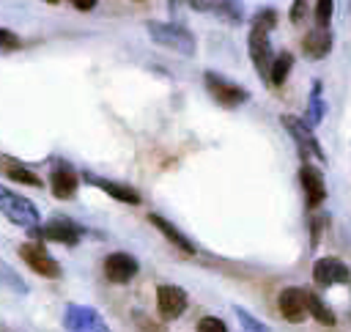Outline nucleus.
Listing matches in <instances>:
<instances>
[{
  "mask_svg": "<svg viewBox=\"0 0 351 332\" xmlns=\"http://www.w3.org/2000/svg\"><path fill=\"white\" fill-rule=\"evenodd\" d=\"M277 27V14L271 8H261L255 16H252V27H250V41H247V49H250V60L255 66V71L261 77L269 80V71H271V63H274V52H271V44H269V33Z\"/></svg>",
  "mask_w": 351,
  "mask_h": 332,
  "instance_id": "obj_1",
  "label": "nucleus"
},
{
  "mask_svg": "<svg viewBox=\"0 0 351 332\" xmlns=\"http://www.w3.org/2000/svg\"><path fill=\"white\" fill-rule=\"evenodd\" d=\"M145 30H148V36L154 38V44L167 47V49L178 52V55H195V49H197V41H195L192 30H186V27L178 25V22L148 19V22H145Z\"/></svg>",
  "mask_w": 351,
  "mask_h": 332,
  "instance_id": "obj_2",
  "label": "nucleus"
},
{
  "mask_svg": "<svg viewBox=\"0 0 351 332\" xmlns=\"http://www.w3.org/2000/svg\"><path fill=\"white\" fill-rule=\"evenodd\" d=\"M0 214L5 220H11L14 225H22V228H38L41 222V214H38V206L16 192H11L8 187L0 184Z\"/></svg>",
  "mask_w": 351,
  "mask_h": 332,
  "instance_id": "obj_3",
  "label": "nucleus"
},
{
  "mask_svg": "<svg viewBox=\"0 0 351 332\" xmlns=\"http://www.w3.org/2000/svg\"><path fill=\"white\" fill-rule=\"evenodd\" d=\"M203 82H206L208 96L222 107H239V104L250 102V91L247 88H241L239 82H233V80H228V77H222L217 71H206Z\"/></svg>",
  "mask_w": 351,
  "mask_h": 332,
  "instance_id": "obj_4",
  "label": "nucleus"
},
{
  "mask_svg": "<svg viewBox=\"0 0 351 332\" xmlns=\"http://www.w3.org/2000/svg\"><path fill=\"white\" fill-rule=\"evenodd\" d=\"M63 327H66V332H110L101 313L88 305H66Z\"/></svg>",
  "mask_w": 351,
  "mask_h": 332,
  "instance_id": "obj_5",
  "label": "nucleus"
},
{
  "mask_svg": "<svg viewBox=\"0 0 351 332\" xmlns=\"http://www.w3.org/2000/svg\"><path fill=\"white\" fill-rule=\"evenodd\" d=\"M41 236V239H49V241H58V244H69V247H74L80 239H82V228L74 222V220H69V217H63V214H58V217H52V220H47L41 228H30V236Z\"/></svg>",
  "mask_w": 351,
  "mask_h": 332,
  "instance_id": "obj_6",
  "label": "nucleus"
},
{
  "mask_svg": "<svg viewBox=\"0 0 351 332\" xmlns=\"http://www.w3.org/2000/svg\"><path fill=\"white\" fill-rule=\"evenodd\" d=\"M280 123H282V126H285V132L296 140V148L302 151V156L313 154V156H318V162H326V156H324V151H321V143L315 140L313 126H310L307 121H299L296 115H282V118H280Z\"/></svg>",
  "mask_w": 351,
  "mask_h": 332,
  "instance_id": "obj_7",
  "label": "nucleus"
},
{
  "mask_svg": "<svg viewBox=\"0 0 351 332\" xmlns=\"http://www.w3.org/2000/svg\"><path fill=\"white\" fill-rule=\"evenodd\" d=\"M313 280L321 285V288H329V285H343L351 280V269L346 261L335 258V255H326V258H318L313 263Z\"/></svg>",
  "mask_w": 351,
  "mask_h": 332,
  "instance_id": "obj_8",
  "label": "nucleus"
},
{
  "mask_svg": "<svg viewBox=\"0 0 351 332\" xmlns=\"http://www.w3.org/2000/svg\"><path fill=\"white\" fill-rule=\"evenodd\" d=\"M19 255H22V261L36 272V274H41V277H58L60 274V263L44 250V244H38V241H25L22 247H19Z\"/></svg>",
  "mask_w": 351,
  "mask_h": 332,
  "instance_id": "obj_9",
  "label": "nucleus"
},
{
  "mask_svg": "<svg viewBox=\"0 0 351 332\" xmlns=\"http://www.w3.org/2000/svg\"><path fill=\"white\" fill-rule=\"evenodd\" d=\"M277 307H280V313H282L285 321H291V324L304 321L310 316L307 313V291L304 288H296V285L282 288L280 296H277Z\"/></svg>",
  "mask_w": 351,
  "mask_h": 332,
  "instance_id": "obj_10",
  "label": "nucleus"
},
{
  "mask_svg": "<svg viewBox=\"0 0 351 332\" xmlns=\"http://www.w3.org/2000/svg\"><path fill=\"white\" fill-rule=\"evenodd\" d=\"M299 184L304 189L307 209H318L326 200V184H324V176H321V170L315 165L302 162V167H299Z\"/></svg>",
  "mask_w": 351,
  "mask_h": 332,
  "instance_id": "obj_11",
  "label": "nucleus"
},
{
  "mask_svg": "<svg viewBox=\"0 0 351 332\" xmlns=\"http://www.w3.org/2000/svg\"><path fill=\"white\" fill-rule=\"evenodd\" d=\"M104 277L110 280V283H118V285H123V283H129V280H134V274L140 272V263H137V258L134 255H129V252H110L107 258H104Z\"/></svg>",
  "mask_w": 351,
  "mask_h": 332,
  "instance_id": "obj_12",
  "label": "nucleus"
},
{
  "mask_svg": "<svg viewBox=\"0 0 351 332\" xmlns=\"http://www.w3.org/2000/svg\"><path fill=\"white\" fill-rule=\"evenodd\" d=\"M156 307H159V316H162L165 321L178 318V316L186 310V291L178 288V285L162 283V285L156 288Z\"/></svg>",
  "mask_w": 351,
  "mask_h": 332,
  "instance_id": "obj_13",
  "label": "nucleus"
},
{
  "mask_svg": "<svg viewBox=\"0 0 351 332\" xmlns=\"http://www.w3.org/2000/svg\"><path fill=\"white\" fill-rule=\"evenodd\" d=\"M77 170L69 167V165H55L52 173H49V187H52V195L58 200H71L77 195Z\"/></svg>",
  "mask_w": 351,
  "mask_h": 332,
  "instance_id": "obj_14",
  "label": "nucleus"
},
{
  "mask_svg": "<svg viewBox=\"0 0 351 332\" xmlns=\"http://www.w3.org/2000/svg\"><path fill=\"white\" fill-rule=\"evenodd\" d=\"M85 181L93 184V187H99V189H104L110 198H115L121 203H129V206H137L140 203V192L132 189V187H126V184H118V181H110V178H101V176H93V173H85Z\"/></svg>",
  "mask_w": 351,
  "mask_h": 332,
  "instance_id": "obj_15",
  "label": "nucleus"
},
{
  "mask_svg": "<svg viewBox=\"0 0 351 332\" xmlns=\"http://www.w3.org/2000/svg\"><path fill=\"white\" fill-rule=\"evenodd\" d=\"M148 220H151V225H154V228H156V230H159L170 244H176L181 252H186V255H195V252H197V250H195V244H192V239H189V236H184V233H181L170 220H165L162 214H148Z\"/></svg>",
  "mask_w": 351,
  "mask_h": 332,
  "instance_id": "obj_16",
  "label": "nucleus"
},
{
  "mask_svg": "<svg viewBox=\"0 0 351 332\" xmlns=\"http://www.w3.org/2000/svg\"><path fill=\"white\" fill-rule=\"evenodd\" d=\"M302 49H304V55L313 58V60L329 55V49H332V33H329V27H315V30H310V33L302 38Z\"/></svg>",
  "mask_w": 351,
  "mask_h": 332,
  "instance_id": "obj_17",
  "label": "nucleus"
},
{
  "mask_svg": "<svg viewBox=\"0 0 351 332\" xmlns=\"http://www.w3.org/2000/svg\"><path fill=\"white\" fill-rule=\"evenodd\" d=\"M11 181H19V184H25V187H41V178L30 170V167H25L22 162H16V159H5V170H3Z\"/></svg>",
  "mask_w": 351,
  "mask_h": 332,
  "instance_id": "obj_18",
  "label": "nucleus"
},
{
  "mask_svg": "<svg viewBox=\"0 0 351 332\" xmlns=\"http://www.w3.org/2000/svg\"><path fill=\"white\" fill-rule=\"evenodd\" d=\"M208 8H211L219 19L233 22V25H239V22L244 19V8H241V3H239V0H211V3H208Z\"/></svg>",
  "mask_w": 351,
  "mask_h": 332,
  "instance_id": "obj_19",
  "label": "nucleus"
},
{
  "mask_svg": "<svg viewBox=\"0 0 351 332\" xmlns=\"http://www.w3.org/2000/svg\"><path fill=\"white\" fill-rule=\"evenodd\" d=\"M307 313L318 321V324H324V327H332L337 318H335V313H332V307L318 296V294H310L307 291Z\"/></svg>",
  "mask_w": 351,
  "mask_h": 332,
  "instance_id": "obj_20",
  "label": "nucleus"
},
{
  "mask_svg": "<svg viewBox=\"0 0 351 332\" xmlns=\"http://www.w3.org/2000/svg\"><path fill=\"white\" fill-rule=\"evenodd\" d=\"M291 66H293V55H291V52H280V55L274 58V63H271V71H269V85L280 88V85L285 82V77H288Z\"/></svg>",
  "mask_w": 351,
  "mask_h": 332,
  "instance_id": "obj_21",
  "label": "nucleus"
},
{
  "mask_svg": "<svg viewBox=\"0 0 351 332\" xmlns=\"http://www.w3.org/2000/svg\"><path fill=\"white\" fill-rule=\"evenodd\" d=\"M324 99H321V82L313 85V93H310V104H307V123L315 129L321 121H324Z\"/></svg>",
  "mask_w": 351,
  "mask_h": 332,
  "instance_id": "obj_22",
  "label": "nucleus"
},
{
  "mask_svg": "<svg viewBox=\"0 0 351 332\" xmlns=\"http://www.w3.org/2000/svg\"><path fill=\"white\" fill-rule=\"evenodd\" d=\"M0 283L5 285V288H11V291H16V294H27V283L5 263V261H0Z\"/></svg>",
  "mask_w": 351,
  "mask_h": 332,
  "instance_id": "obj_23",
  "label": "nucleus"
},
{
  "mask_svg": "<svg viewBox=\"0 0 351 332\" xmlns=\"http://www.w3.org/2000/svg\"><path fill=\"white\" fill-rule=\"evenodd\" d=\"M233 313H236V318H239V327H241V332H274V329H269L263 321H258L252 313H247L244 307H233Z\"/></svg>",
  "mask_w": 351,
  "mask_h": 332,
  "instance_id": "obj_24",
  "label": "nucleus"
},
{
  "mask_svg": "<svg viewBox=\"0 0 351 332\" xmlns=\"http://www.w3.org/2000/svg\"><path fill=\"white\" fill-rule=\"evenodd\" d=\"M335 14V0H315V27H329Z\"/></svg>",
  "mask_w": 351,
  "mask_h": 332,
  "instance_id": "obj_25",
  "label": "nucleus"
},
{
  "mask_svg": "<svg viewBox=\"0 0 351 332\" xmlns=\"http://www.w3.org/2000/svg\"><path fill=\"white\" fill-rule=\"evenodd\" d=\"M197 332H230V329H228V324H225L222 318H217V316H206V318L197 321Z\"/></svg>",
  "mask_w": 351,
  "mask_h": 332,
  "instance_id": "obj_26",
  "label": "nucleus"
},
{
  "mask_svg": "<svg viewBox=\"0 0 351 332\" xmlns=\"http://www.w3.org/2000/svg\"><path fill=\"white\" fill-rule=\"evenodd\" d=\"M0 47H3V49H16V47H19V36L0 27Z\"/></svg>",
  "mask_w": 351,
  "mask_h": 332,
  "instance_id": "obj_27",
  "label": "nucleus"
},
{
  "mask_svg": "<svg viewBox=\"0 0 351 332\" xmlns=\"http://www.w3.org/2000/svg\"><path fill=\"white\" fill-rule=\"evenodd\" d=\"M304 8H307V0H293V5H291V22L293 25L304 19Z\"/></svg>",
  "mask_w": 351,
  "mask_h": 332,
  "instance_id": "obj_28",
  "label": "nucleus"
},
{
  "mask_svg": "<svg viewBox=\"0 0 351 332\" xmlns=\"http://www.w3.org/2000/svg\"><path fill=\"white\" fill-rule=\"evenodd\" d=\"M69 3H71V5L77 8V11H93L99 0H69Z\"/></svg>",
  "mask_w": 351,
  "mask_h": 332,
  "instance_id": "obj_29",
  "label": "nucleus"
},
{
  "mask_svg": "<svg viewBox=\"0 0 351 332\" xmlns=\"http://www.w3.org/2000/svg\"><path fill=\"white\" fill-rule=\"evenodd\" d=\"M173 8H176V0H170V11H173Z\"/></svg>",
  "mask_w": 351,
  "mask_h": 332,
  "instance_id": "obj_30",
  "label": "nucleus"
},
{
  "mask_svg": "<svg viewBox=\"0 0 351 332\" xmlns=\"http://www.w3.org/2000/svg\"><path fill=\"white\" fill-rule=\"evenodd\" d=\"M44 3H58V0H44Z\"/></svg>",
  "mask_w": 351,
  "mask_h": 332,
  "instance_id": "obj_31",
  "label": "nucleus"
}]
</instances>
